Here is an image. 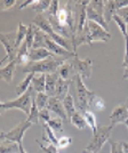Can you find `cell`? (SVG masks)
<instances>
[{
	"mask_svg": "<svg viewBox=\"0 0 128 153\" xmlns=\"http://www.w3.org/2000/svg\"><path fill=\"white\" fill-rule=\"evenodd\" d=\"M112 21H115V24L118 25V27L120 29V31H121V33H122V36L126 38L128 36V25H127V23L124 21V19L120 17V16H118L117 14H115V16H113V19H112Z\"/></svg>",
	"mask_w": 128,
	"mask_h": 153,
	"instance_id": "obj_34",
	"label": "cell"
},
{
	"mask_svg": "<svg viewBox=\"0 0 128 153\" xmlns=\"http://www.w3.org/2000/svg\"><path fill=\"white\" fill-rule=\"evenodd\" d=\"M16 5V0H5L2 2H0V7L4 9V10H8L10 9L12 7H14Z\"/></svg>",
	"mask_w": 128,
	"mask_h": 153,
	"instance_id": "obj_39",
	"label": "cell"
},
{
	"mask_svg": "<svg viewBox=\"0 0 128 153\" xmlns=\"http://www.w3.org/2000/svg\"><path fill=\"white\" fill-rule=\"evenodd\" d=\"M89 1H77L74 2V37L80 36L87 24L86 8ZM73 37V38H74Z\"/></svg>",
	"mask_w": 128,
	"mask_h": 153,
	"instance_id": "obj_8",
	"label": "cell"
},
{
	"mask_svg": "<svg viewBox=\"0 0 128 153\" xmlns=\"http://www.w3.org/2000/svg\"><path fill=\"white\" fill-rule=\"evenodd\" d=\"M45 48L47 51H51L54 56L64 58V59H66V61H68V59H71L74 55H77V54H74L73 51H66L65 48H63V47H61V46L58 45V44H56L54 40H51L47 34H46V38H45Z\"/></svg>",
	"mask_w": 128,
	"mask_h": 153,
	"instance_id": "obj_12",
	"label": "cell"
},
{
	"mask_svg": "<svg viewBox=\"0 0 128 153\" xmlns=\"http://www.w3.org/2000/svg\"><path fill=\"white\" fill-rule=\"evenodd\" d=\"M87 26H88V30H89L92 44H94L95 41H104V42H106V41L111 40V33L108 30H105L100 24L87 19Z\"/></svg>",
	"mask_w": 128,
	"mask_h": 153,
	"instance_id": "obj_10",
	"label": "cell"
},
{
	"mask_svg": "<svg viewBox=\"0 0 128 153\" xmlns=\"http://www.w3.org/2000/svg\"><path fill=\"white\" fill-rule=\"evenodd\" d=\"M122 66L128 68V36L125 38V56H124V61H122Z\"/></svg>",
	"mask_w": 128,
	"mask_h": 153,
	"instance_id": "obj_40",
	"label": "cell"
},
{
	"mask_svg": "<svg viewBox=\"0 0 128 153\" xmlns=\"http://www.w3.org/2000/svg\"><path fill=\"white\" fill-rule=\"evenodd\" d=\"M32 126L31 122H29L28 120L21 121L19 125H16L13 129H10L8 133H6V140L15 142L17 144H23V137L24 134L28 131V129H30Z\"/></svg>",
	"mask_w": 128,
	"mask_h": 153,
	"instance_id": "obj_11",
	"label": "cell"
},
{
	"mask_svg": "<svg viewBox=\"0 0 128 153\" xmlns=\"http://www.w3.org/2000/svg\"><path fill=\"white\" fill-rule=\"evenodd\" d=\"M71 64L73 66L74 73L80 76L83 79H89L93 73V61L90 58H83L80 59L78 55H74L70 59Z\"/></svg>",
	"mask_w": 128,
	"mask_h": 153,
	"instance_id": "obj_9",
	"label": "cell"
},
{
	"mask_svg": "<svg viewBox=\"0 0 128 153\" xmlns=\"http://www.w3.org/2000/svg\"><path fill=\"white\" fill-rule=\"evenodd\" d=\"M32 24L36 25L37 27H39L42 32H45L46 34L51 39L54 40L56 44L65 48L66 51H73V46H72V41L69 40V39L64 38L62 36H60L58 33L54 31V29L51 27L49 21L47 19L45 14H41V15H36L34 19H32Z\"/></svg>",
	"mask_w": 128,
	"mask_h": 153,
	"instance_id": "obj_2",
	"label": "cell"
},
{
	"mask_svg": "<svg viewBox=\"0 0 128 153\" xmlns=\"http://www.w3.org/2000/svg\"><path fill=\"white\" fill-rule=\"evenodd\" d=\"M32 88L34 90L36 94L38 93H45V86H46V74H40L39 76L33 78L32 80Z\"/></svg>",
	"mask_w": 128,
	"mask_h": 153,
	"instance_id": "obj_25",
	"label": "cell"
},
{
	"mask_svg": "<svg viewBox=\"0 0 128 153\" xmlns=\"http://www.w3.org/2000/svg\"><path fill=\"white\" fill-rule=\"evenodd\" d=\"M16 66H17L16 59L12 61V62H8L6 66L0 69V79L4 80L6 83L12 82L14 78V73H15V70H16Z\"/></svg>",
	"mask_w": 128,
	"mask_h": 153,
	"instance_id": "obj_17",
	"label": "cell"
},
{
	"mask_svg": "<svg viewBox=\"0 0 128 153\" xmlns=\"http://www.w3.org/2000/svg\"><path fill=\"white\" fill-rule=\"evenodd\" d=\"M34 76H36L34 73H28V76L24 78V80H22V81L17 85V87H16V89H15V93H16L17 97L22 96L24 93H25L26 90L31 87L32 80H33Z\"/></svg>",
	"mask_w": 128,
	"mask_h": 153,
	"instance_id": "obj_20",
	"label": "cell"
},
{
	"mask_svg": "<svg viewBox=\"0 0 128 153\" xmlns=\"http://www.w3.org/2000/svg\"><path fill=\"white\" fill-rule=\"evenodd\" d=\"M115 14H117V8H115V0L104 1V19L108 24L112 21Z\"/></svg>",
	"mask_w": 128,
	"mask_h": 153,
	"instance_id": "obj_21",
	"label": "cell"
},
{
	"mask_svg": "<svg viewBox=\"0 0 128 153\" xmlns=\"http://www.w3.org/2000/svg\"><path fill=\"white\" fill-rule=\"evenodd\" d=\"M72 144V138L68 136H62L57 140V147L58 149H66Z\"/></svg>",
	"mask_w": 128,
	"mask_h": 153,
	"instance_id": "obj_37",
	"label": "cell"
},
{
	"mask_svg": "<svg viewBox=\"0 0 128 153\" xmlns=\"http://www.w3.org/2000/svg\"><path fill=\"white\" fill-rule=\"evenodd\" d=\"M46 108H47V110H49V111H51V113H54L56 117L61 118V119L63 120L64 123L69 121L68 115H66L65 110H64L63 103H62V101H60L58 98H56V97H49Z\"/></svg>",
	"mask_w": 128,
	"mask_h": 153,
	"instance_id": "obj_13",
	"label": "cell"
},
{
	"mask_svg": "<svg viewBox=\"0 0 128 153\" xmlns=\"http://www.w3.org/2000/svg\"><path fill=\"white\" fill-rule=\"evenodd\" d=\"M48 100H49V96L46 95L45 93H38V94H36V103H37V106H38V108L40 111L46 108Z\"/></svg>",
	"mask_w": 128,
	"mask_h": 153,
	"instance_id": "obj_33",
	"label": "cell"
},
{
	"mask_svg": "<svg viewBox=\"0 0 128 153\" xmlns=\"http://www.w3.org/2000/svg\"><path fill=\"white\" fill-rule=\"evenodd\" d=\"M124 105L126 106V108H127V111H128V98H127V100H126V102L124 103Z\"/></svg>",
	"mask_w": 128,
	"mask_h": 153,
	"instance_id": "obj_48",
	"label": "cell"
},
{
	"mask_svg": "<svg viewBox=\"0 0 128 153\" xmlns=\"http://www.w3.org/2000/svg\"><path fill=\"white\" fill-rule=\"evenodd\" d=\"M124 125H125V126H126V128H127V130H128V119H127V120H126V122H125V123H124Z\"/></svg>",
	"mask_w": 128,
	"mask_h": 153,
	"instance_id": "obj_49",
	"label": "cell"
},
{
	"mask_svg": "<svg viewBox=\"0 0 128 153\" xmlns=\"http://www.w3.org/2000/svg\"><path fill=\"white\" fill-rule=\"evenodd\" d=\"M83 115L85 121H86V125L92 129L93 135L96 134L97 130H98V127H97V120H96V117H95V114H94V112L87 111V112H85Z\"/></svg>",
	"mask_w": 128,
	"mask_h": 153,
	"instance_id": "obj_28",
	"label": "cell"
},
{
	"mask_svg": "<svg viewBox=\"0 0 128 153\" xmlns=\"http://www.w3.org/2000/svg\"><path fill=\"white\" fill-rule=\"evenodd\" d=\"M19 153H28L24 150V146H23V144H19Z\"/></svg>",
	"mask_w": 128,
	"mask_h": 153,
	"instance_id": "obj_46",
	"label": "cell"
},
{
	"mask_svg": "<svg viewBox=\"0 0 128 153\" xmlns=\"http://www.w3.org/2000/svg\"><path fill=\"white\" fill-rule=\"evenodd\" d=\"M113 126H102V127L98 128L97 133L93 135L90 142L87 144L86 146V150L87 151H90L93 153H97L101 151L105 143H108L111 138V135H112V131H113Z\"/></svg>",
	"mask_w": 128,
	"mask_h": 153,
	"instance_id": "obj_5",
	"label": "cell"
},
{
	"mask_svg": "<svg viewBox=\"0 0 128 153\" xmlns=\"http://www.w3.org/2000/svg\"><path fill=\"white\" fill-rule=\"evenodd\" d=\"M66 59L57 56H53L40 62H30L23 66V72L24 73H40V74H51V73H56L57 69L61 66V64L65 62Z\"/></svg>",
	"mask_w": 128,
	"mask_h": 153,
	"instance_id": "obj_3",
	"label": "cell"
},
{
	"mask_svg": "<svg viewBox=\"0 0 128 153\" xmlns=\"http://www.w3.org/2000/svg\"><path fill=\"white\" fill-rule=\"evenodd\" d=\"M0 42L5 48V57L0 61V69L6 62H12L16 59L17 47H16V31L9 33H0Z\"/></svg>",
	"mask_w": 128,
	"mask_h": 153,
	"instance_id": "obj_6",
	"label": "cell"
},
{
	"mask_svg": "<svg viewBox=\"0 0 128 153\" xmlns=\"http://www.w3.org/2000/svg\"><path fill=\"white\" fill-rule=\"evenodd\" d=\"M42 140H44L45 143L46 142H49L51 144H54L55 146H57L58 138H56L55 133L53 131V129H51L47 123H45V122L42 123Z\"/></svg>",
	"mask_w": 128,
	"mask_h": 153,
	"instance_id": "obj_23",
	"label": "cell"
},
{
	"mask_svg": "<svg viewBox=\"0 0 128 153\" xmlns=\"http://www.w3.org/2000/svg\"><path fill=\"white\" fill-rule=\"evenodd\" d=\"M122 146H124V153H128V143L122 142Z\"/></svg>",
	"mask_w": 128,
	"mask_h": 153,
	"instance_id": "obj_45",
	"label": "cell"
},
{
	"mask_svg": "<svg viewBox=\"0 0 128 153\" xmlns=\"http://www.w3.org/2000/svg\"><path fill=\"white\" fill-rule=\"evenodd\" d=\"M117 15L120 16V17L127 23V25H128V6L125 7V8H122V9H119V10L117 12Z\"/></svg>",
	"mask_w": 128,
	"mask_h": 153,
	"instance_id": "obj_41",
	"label": "cell"
},
{
	"mask_svg": "<svg viewBox=\"0 0 128 153\" xmlns=\"http://www.w3.org/2000/svg\"><path fill=\"white\" fill-rule=\"evenodd\" d=\"M0 153H19V144L5 140L0 142Z\"/></svg>",
	"mask_w": 128,
	"mask_h": 153,
	"instance_id": "obj_27",
	"label": "cell"
},
{
	"mask_svg": "<svg viewBox=\"0 0 128 153\" xmlns=\"http://www.w3.org/2000/svg\"><path fill=\"white\" fill-rule=\"evenodd\" d=\"M28 30H29V26L24 25L22 22H19V25H17V30H16V47H17V49L23 44V41L25 40Z\"/></svg>",
	"mask_w": 128,
	"mask_h": 153,
	"instance_id": "obj_30",
	"label": "cell"
},
{
	"mask_svg": "<svg viewBox=\"0 0 128 153\" xmlns=\"http://www.w3.org/2000/svg\"><path fill=\"white\" fill-rule=\"evenodd\" d=\"M34 2H36V0H28V1H24L23 4H21L19 8V9H24L25 7L32 6V5L34 4Z\"/></svg>",
	"mask_w": 128,
	"mask_h": 153,
	"instance_id": "obj_43",
	"label": "cell"
},
{
	"mask_svg": "<svg viewBox=\"0 0 128 153\" xmlns=\"http://www.w3.org/2000/svg\"><path fill=\"white\" fill-rule=\"evenodd\" d=\"M62 103H63L65 113L68 115V119L70 120V118L73 115V113L77 111V108H76V103H74V100H73V96L69 93V94L66 95V97L62 101Z\"/></svg>",
	"mask_w": 128,
	"mask_h": 153,
	"instance_id": "obj_22",
	"label": "cell"
},
{
	"mask_svg": "<svg viewBox=\"0 0 128 153\" xmlns=\"http://www.w3.org/2000/svg\"><path fill=\"white\" fill-rule=\"evenodd\" d=\"M6 140V133L2 131V130H0V142H2V140Z\"/></svg>",
	"mask_w": 128,
	"mask_h": 153,
	"instance_id": "obj_44",
	"label": "cell"
},
{
	"mask_svg": "<svg viewBox=\"0 0 128 153\" xmlns=\"http://www.w3.org/2000/svg\"><path fill=\"white\" fill-rule=\"evenodd\" d=\"M45 123H47V125L53 129V131H54L55 134H56V133H62V131H63L64 122L61 118H58V117H56V115H55V117H51Z\"/></svg>",
	"mask_w": 128,
	"mask_h": 153,
	"instance_id": "obj_31",
	"label": "cell"
},
{
	"mask_svg": "<svg viewBox=\"0 0 128 153\" xmlns=\"http://www.w3.org/2000/svg\"><path fill=\"white\" fill-rule=\"evenodd\" d=\"M92 108H94L96 111H100V112L103 111L105 108V103L103 101V98L96 95L94 97V100H93V102H92Z\"/></svg>",
	"mask_w": 128,
	"mask_h": 153,
	"instance_id": "obj_36",
	"label": "cell"
},
{
	"mask_svg": "<svg viewBox=\"0 0 128 153\" xmlns=\"http://www.w3.org/2000/svg\"><path fill=\"white\" fill-rule=\"evenodd\" d=\"M73 82L76 83V108L83 114L87 111H90L92 108V102L94 100L96 94L94 91H90L83 81V78L80 76L76 74Z\"/></svg>",
	"mask_w": 128,
	"mask_h": 153,
	"instance_id": "obj_1",
	"label": "cell"
},
{
	"mask_svg": "<svg viewBox=\"0 0 128 153\" xmlns=\"http://www.w3.org/2000/svg\"><path fill=\"white\" fill-rule=\"evenodd\" d=\"M83 153H93V152H90V151H87V150L85 149V150H83Z\"/></svg>",
	"mask_w": 128,
	"mask_h": 153,
	"instance_id": "obj_50",
	"label": "cell"
},
{
	"mask_svg": "<svg viewBox=\"0 0 128 153\" xmlns=\"http://www.w3.org/2000/svg\"><path fill=\"white\" fill-rule=\"evenodd\" d=\"M109 142H110V146H111V153H124L122 143L113 142V140H109Z\"/></svg>",
	"mask_w": 128,
	"mask_h": 153,
	"instance_id": "obj_38",
	"label": "cell"
},
{
	"mask_svg": "<svg viewBox=\"0 0 128 153\" xmlns=\"http://www.w3.org/2000/svg\"><path fill=\"white\" fill-rule=\"evenodd\" d=\"M45 32H42L39 27L34 25V38H33L32 48H45Z\"/></svg>",
	"mask_w": 128,
	"mask_h": 153,
	"instance_id": "obj_26",
	"label": "cell"
},
{
	"mask_svg": "<svg viewBox=\"0 0 128 153\" xmlns=\"http://www.w3.org/2000/svg\"><path fill=\"white\" fill-rule=\"evenodd\" d=\"M51 1H44V0L38 1V0H36V2L32 5L31 8L33 12L37 13V15H41V14H44V12L48 10V8L51 6Z\"/></svg>",
	"mask_w": 128,
	"mask_h": 153,
	"instance_id": "obj_32",
	"label": "cell"
},
{
	"mask_svg": "<svg viewBox=\"0 0 128 153\" xmlns=\"http://www.w3.org/2000/svg\"><path fill=\"white\" fill-rule=\"evenodd\" d=\"M39 113H40V110L37 106V103H36V93L32 96V103H31V108H30V114L28 115V121L31 122L32 125H37L39 122Z\"/></svg>",
	"mask_w": 128,
	"mask_h": 153,
	"instance_id": "obj_24",
	"label": "cell"
},
{
	"mask_svg": "<svg viewBox=\"0 0 128 153\" xmlns=\"http://www.w3.org/2000/svg\"><path fill=\"white\" fill-rule=\"evenodd\" d=\"M56 73L63 80H73L76 76V73H74V70H73V66L71 64L70 59H68L61 64V66L57 69Z\"/></svg>",
	"mask_w": 128,
	"mask_h": 153,
	"instance_id": "obj_16",
	"label": "cell"
},
{
	"mask_svg": "<svg viewBox=\"0 0 128 153\" xmlns=\"http://www.w3.org/2000/svg\"><path fill=\"white\" fill-rule=\"evenodd\" d=\"M115 8H117V12H118L119 9H122V8H125V7L128 6V0H120V1L115 0Z\"/></svg>",
	"mask_w": 128,
	"mask_h": 153,
	"instance_id": "obj_42",
	"label": "cell"
},
{
	"mask_svg": "<svg viewBox=\"0 0 128 153\" xmlns=\"http://www.w3.org/2000/svg\"><path fill=\"white\" fill-rule=\"evenodd\" d=\"M58 76L57 73H51L46 74V86L45 94L49 97H55V89H56V82H57Z\"/></svg>",
	"mask_w": 128,
	"mask_h": 153,
	"instance_id": "obj_19",
	"label": "cell"
},
{
	"mask_svg": "<svg viewBox=\"0 0 128 153\" xmlns=\"http://www.w3.org/2000/svg\"><path fill=\"white\" fill-rule=\"evenodd\" d=\"M72 82L73 80H63L58 76L57 82H56V89H55V97L58 98L60 101H63L66 95L70 93L69 89Z\"/></svg>",
	"mask_w": 128,
	"mask_h": 153,
	"instance_id": "obj_15",
	"label": "cell"
},
{
	"mask_svg": "<svg viewBox=\"0 0 128 153\" xmlns=\"http://www.w3.org/2000/svg\"><path fill=\"white\" fill-rule=\"evenodd\" d=\"M34 94V90L32 88V86L26 90L25 93L19 97H16L13 101L9 102H0V115L2 114L8 108H19L21 111H23V113L26 115L30 114V108H31V103H32V96Z\"/></svg>",
	"mask_w": 128,
	"mask_h": 153,
	"instance_id": "obj_4",
	"label": "cell"
},
{
	"mask_svg": "<svg viewBox=\"0 0 128 153\" xmlns=\"http://www.w3.org/2000/svg\"><path fill=\"white\" fill-rule=\"evenodd\" d=\"M124 79H128V68H125V71H124Z\"/></svg>",
	"mask_w": 128,
	"mask_h": 153,
	"instance_id": "obj_47",
	"label": "cell"
},
{
	"mask_svg": "<svg viewBox=\"0 0 128 153\" xmlns=\"http://www.w3.org/2000/svg\"><path fill=\"white\" fill-rule=\"evenodd\" d=\"M86 14H87V19L100 24L105 30L109 29V24L104 19V1L100 0L89 1L86 8Z\"/></svg>",
	"mask_w": 128,
	"mask_h": 153,
	"instance_id": "obj_7",
	"label": "cell"
},
{
	"mask_svg": "<svg viewBox=\"0 0 128 153\" xmlns=\"http://www.w3.org/2000/svg\"><path fill=\"white\" fill-rule=\"evenodd\" d=\"M69 121L71 122V125L72 126H74V127L79 129V130H83L85 128L87 127V125H86V121H85V119H83V115L79 112V111H76L73 115L70 118V120Z\"/></svg>",
	"mask_w": 128,
	"mask_h": 153,
	"instance_id": "obj_29",
	"label": "cell"
},
{
	"mask_svg": "<svg viewBox=\"0 0 128 153\" xmlns=\"http://www.w3.org/2000/svg\"><path fill=\"white\" fill-rule=\"evenodd\" d=\"M54 55L46 48H32L29 53L30 62H40L49 57H53Z\"/></svg>",
	"mask_w": 128,
	"mask_h": 153,
	"instance_id": "obj_18",
	"label": "cell"
},
{
	"mask_svg": "<svg viewBox=\"0 0 128 153\" xmlns=\"http://www.w3.org/2000/svg\"><path fill=\"white\" fill-rule=\"evenodd\" d=\"M127 119H128V111L124 104L115 106L113 108L111 115H110L111 126H113V127H115V125H119V123H125Z\"/></svg>",
	"mask_w": 128,
	"mask_h": 153,
	"instance_id": "obj_14",
	"label": "cell"
},
{
	"mask_svg": "<svg viewBox=\"0 0 128 153\" xmlns=\"http://www.w3.org/2000/svg\"><path fill=\"white\" fill-rule=\"evenodd\" d=\"M36 142L40 147V153H58L57 146H55L49 142H46V144H41L39 140H36Z\"/></svg>",
	"mask_w": 128,
	"mask_h": 153,
	"instance_id": "obj_35",
	"label": "cell"
}]
</instances>
